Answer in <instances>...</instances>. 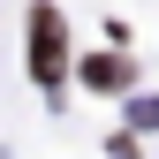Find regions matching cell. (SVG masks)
<instances>
[{
	"label": "cell",
	"mask_w": 159,
	"mask_h": 159,
	"mask_svg": "<svg viewBox=\"0 0 159 159\" xmlns=\"http://www.w3.org/2000/svg\"><path fill=\"white\" fill-rule=\"evenodd\" d=\"M30 76H38V84H61V76H68V30H61V8H30Z\"/></svg>",
	"instance_id": "1"
},
{
	"label": "cell",
	"mask_w": 159,
	"mask_h": 159,
	"mask_svg": "<svg viewBox=\"0 0 159 159\" xmlns=\"http://www.w3.org/2000/svg\"><path fill=\"white\" fill-rule=\"evenodd\" d=\"M129 76H136V68L121 61V53H91V61H84V84H98V91H121Z\"/></svg>",
	"instance_id": "2"
}]
</instances>
